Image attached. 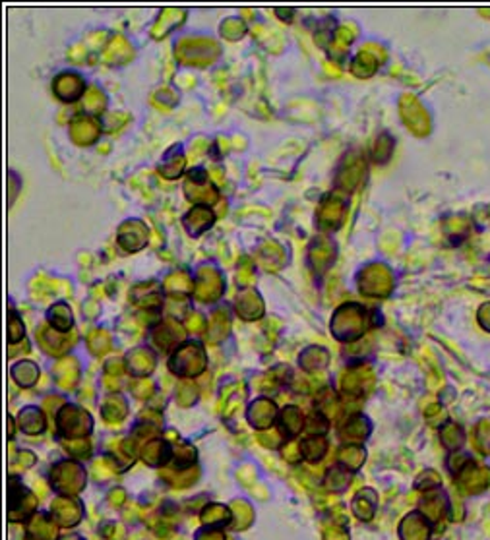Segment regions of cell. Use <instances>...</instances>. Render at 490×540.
<instances>
[{"mask_svg":"<svg viewBox=\"0 0 490 540\" xmlns=\"http://www.w3.org/2000/svg\"><path fill=\"white\" fill-rule=\"evenodd\" d=\"M479 320L482 326L487 327V329H490V304H485V306L480 308Z\"/></svg>","mask_w":490,"mask_h":540,"instance_id":"1","label":"cell"},{"mask_svg":"<svg viewBox=\"0 0 490 540\" xmlns=\"http://www.w3.org/2000/svg\"><path fill=\"white\" fill-rule=\"evenodd\" d=\"M78 81H80V79H78V78H74V81H72V83H78ZM72 83H70L68 88H72ZM76 97H78V95H76V93H74V91H72V93H70V101H72V99H76ZM62 99H66V101H68V95H64V97H62Z\"/></svg>","mask_w":490,"mask_h":540,"instance_id":"2","label":"cell"}]
</instances>
